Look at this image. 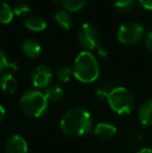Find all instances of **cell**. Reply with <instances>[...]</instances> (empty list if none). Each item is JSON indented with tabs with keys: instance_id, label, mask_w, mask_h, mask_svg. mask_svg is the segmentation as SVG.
Wrapping results in <instances>:
<instances>
[{
	"instance_id": "cell-1",
	"label": "cell",
	"mask_w": 152,
	"mask_h": 153,
	"mask_svg": "<svg viewBox=\"0 0 152 153\" xmlns=\"http://www.w3.org/2000/svg\"><path fill=\"white\" fill-rule=\"evenodd\" d=\"M93 125L91 114L80 107L68 111L62 117L59 126L63 132L70 137H80L90 132Z\"/></svg>"
},
{
	"instance_id": "cell-2",
	"label": "cell",
	"mask_w": 152,
	"mask_h": 153,
	"mask_svg": "<svg viewBox=\"0 0 152 153\" xmlns=\"http://www.w3.org/2000/svg\"><path fill=\"white\" fill-rule=\"evenodd\" d=\"M74 76L80 82H94L100 75V67L97 59L90 51H81L74 61Z\"/></svg>"
},
{
	"instance_id": "cell-3",
	"label": "cell",
	"mask_w": 152,
	"mask_h": 153,
	"mask_svg": "<svg viewBox=\"0 0 152 153\" xmlns=\"http://www.w3.org/2000/svg\"><path fill=\"white\" fill-rule=\"evenodd\" d=\"M20 108L25 115L33 118L42 117L47 111L48 100L43 93L39 91H28L20 98Z\"/></svg>"
},
{
	"instance_id": "cell-4",
	"label": "cell",
	"mask_w": 152,
	"mask_h": 153,
	"mask_svg": "<svg viewBox=\"0 0 152 153\" xmlns=\"http://www.w3.org/2000/svg\"><path fill=\"white\" fill-rule=\"evenodd\" d=\"M110 108L119 115H128L134 106V97L128 89L123 87L115 88L106 94Z\"/></svg>"
},
{
	"instance_id": "cell-5",
	"label": "cell",
	"mask_w": 152,
	"mask_h": 153,
	"mask_svg": "<svg viewBox=\"0 0 152 153\" xmlns=\"http://www.w3.org/2000/svg\"><path fill=\"white\" fill-rule=\"evenodd\" d=\"M145 33L144 27L136 22H127L120 26L117 38L126 46H133L141 42Z\"/></svg>"
},
{
	"instance_id": "cell-6",
	"label": "cell",
	"mask_w": 152,
	"mask_h": 153,
	"mask_svg": "<svg viewBox=\"0 0 152 153\" xmlns=\"http://www.w3.org/2000/svg\"><path fill=\"white\" fill-rule=\"evenodd\" d=\"M79 44L81 47L85 48L87 50H93L99 46L100 43V32L95 25L91 23H85L80 26L77 33Z\"/></svg>"
},
{
	"instance_id": "cell-7",
	"label": "cell",
	"mask_w": 152,
	"mask_h": 153,
	"mask_svg": "<svg viewBox=\"0 0 152 153\" xmlns=\"http://www.w3.org/2000/svg\"><path fill=\"white\" fill-rule=\"evenodd\" d=\"M52 80V71L46 65H39L31 72V82L36 88L47 89Z\"/></svg>"
},
{
	"instance_id": "cell-8",
	"label": "cell",
	"mask_w": 152,
	"mask_h": 153,
	"mask_svg": "<svg viewBox=\"0 0 152 153\" xmlns=\"http://www.w3.org/2000/svg\"><path fill=\"white\" fill-rule=\"evenodd\" d=\"M4 151L5 153H28V146L21 135L15 134L6 141Z\"/></svg>"
},
{
	"instance_id": "cell-9",
	"label": "cell",
	"mask_w": 152,
	"mask_h": 153,
	"mask_svg": "<svg viewBox=\"0 0 152 153\" xmlns=\"http://www.w3.org/2000/svg\"><path fill=\"white\" fill-rule=\"evenodd\" d=\"M140 122L145 126L152 125V98L147 99L141 104L138 111Z\"/></svg>"
},
{
	"instance_id": "cell-10",
	"label": "cell",
	"mask_w": 152,
	"mask_h": 153,
	"mask_svg": "<svg viewBox=\"0 0 152 153\" xmlns=\"http://www.w3.org/2000/svg\"><path fill=\"white\" fill-rule=\"evenodd\" d=\"M22 51L29 59H38L42 53V46L33 39H27L22 43Z\"/></svg>"
},
{
	"instance_id": "cell-11",
	"label": "cell",
	"mask_w": 152,
	"mask_h": 153,
	"mask_svg": "<svg viewBox=\"0 0 152 153\" xmlns=\"http://www.w3.org/2000/svg\"><path fill=\"white\" fill-rule=\"evenodd\" d=\"M24 26L26 27L28 30L33 31V32L43 31V30H45L47 27V21L45 20L43 17L37 16V15H33V16H29L25 19Z\"/></svg>"
},
{
	"instance_id": "cell-12",
	"label": "cell",
	"mask_w": 152,
	"mask_h": 153,
	"mask_svg": "<svg viewBox=\"0 0 152 153\" xmlns=\"http://www.w3.org/2000/svg\"><path fill=\"white\" fill-rule=\"evenodd\" d=\"M54 20L57 26L64 30H70L73 26V18L70 15V13L66 10H57L54 15Z\"/></svg>"
},
{
	"instance_id": "cell-13",
	"label": "cell",
	"mask_w": 152,
	"mask_h": 153,
	"mask_svg": "<svg viewBox=\"0 0 152 153\" xmlns=\"http://www.w3.org/2000/svg\"><path fill=\"white\" fill-rule=\"evenodd\" d=\"M117 129L110 123H100L95 127V134L102 140H110L115 137Z\"/></svg>"
},
{
	"instance_id": "cell-14",
	"label": "cell",
	"mask_w": 152,
	"mask_h": 153,
	"mask_svg": "<svg viewBox=\"0 0 152 153\" xmlns=\"http://www.w3.org/2000/svg\"><path fill=\"white\" fill-rule=\"evenodd\" d=\"M1 88L6 94H14L18 87V81L12 73H3L1 76Z\"/></svg>"
},
{
	"instance_id": "cell-15",
	"label": "cell",
	"mask_w": 152,
	"mask_h": 153,
	"mask_svg": "<svg viewBox=\"0 0 152 153\" xmlns=\"http://www.w3.org/2000/svg\"><path fill=\"white\" fill-rule=\"evenodd\" d=\"M44 95L46 96L48 102H57V101L62 100L64 98V90L59 87H56V85H51V87H48L46 90H45Z\"/></svg>"
},
{
	"instance_id": "cell-16",
	"label": "cell",
	"mask_w": 152,
	"mask_h": 153,
	"mask_svg": "<svg viewBox=\"0 0 152 153\" xmlns=\"http://www.w3.org/2000/svg\"><path fill=\"white\" fill-rule=\"evenodd\" d=\"M14 10L13 8L5 2H2L0 6V21L2 24H8L14 19Z\"/></svg>"
},
{
	"instance_id": "cell-17",
	"label": "cell",
	"mask_w": 152,
	"mask_h": 153,
	"mask_svg": "<svg viewBox=\"0 0 152 153\" xmlns=\"http://www.w3.org/2000/svg\"><path fill=\"white\" fill-rule=\"evenodd\" d=\"M89 0H62L63 6L68 12H78L85 6Z\"/></svg>"
},
{
	"instance_id": "cell-18",
	"label": "cell",
	"mask_w": 152,
	"mask_h": 153,
	"mask_svg": "<svg viewBox=\"0 0 152 153\" xmlns=\"http://www.w3.org/2000/svg\"><path fill=\"white\" fill-rule=\"evenodd\" d=\"M74 75V71L72 68L68 66H63L57 69L56 71V78L62 82H68L72 76Z\"/></svg>"
},
{
	"instance_id": "cell-19",
	"label": "cell",
	"mask_w": 152,
	"mask_h": 153,
	"mask_svg": "<svg viewBox=\"0 0 152 153\" xmlns=\"http://www.w3.org/2000/svg\"><path fill=\"white\" fill-rule=\"evenodd\" d=\"M136 5V0H114V6L120 12H129Z\"/></svg>"
},
{
	"instance_id": "cell-20",
	"label": "cell",
	"mask_w": 152,
	"mask_h": 153,
	"mask_svg": "<svg viewBox=\"0 0 152 153\" xmlns=\"http://www.w3.org/2000/svg\"><path fill=\"white\" fill-rule=\"evenodd\" d=\"M13 10H14V14L16 15V16L24 17L30 13V6L27 3H25V2L20 1L15 4L14 7H13Z\"/></svg>"
},
{
	"instance_id": "cell-21",
	"label": "cell",
	"mask_w": 152,
	"mask_h": 153,
	"mask_svg": "<svg viewBox=\"0 0 152 153\" xmlns=\"http://www.w3.org/2000/svg\"><path fill=\"white\" fill-rule=\"evenodd\" d=\"M6 69H12V70H14V71H17L18 70V67H17V65H15L14 62H8L5 53H4L3 51H0V71L3 72Z\"/></svg>"
},
{
	"instance_id": "cell-22",
	"label": "cell",
	"mask_w": 152,
	"mask_h": 153,
	"mask_svg": "<svg viewBox=\"0 0 152 153\" xmlns=\"http://www.w3.org/2000/svg\"><path fill=\"white\" fill-rule=\"evenodd\" d=\"M145 45L149 50L152 51V30L148 31L145 36Z\"/></svg>"
},
{
	"instance_id": "cell-23",
	"label": "cell",
	"mask_w": 152,
	"mask_h": 153,
	"mask_svg": "<svg viewBox=\"0 0 152 153\" xmlns=\"http://www.w3.org/2000/svg\"><path fill=\"white\" fill-rule=\"evenodd\" d=\"M139 2L144 8L148 10H152V0H139Z\"/></svg>"
},
{
	"instance_id": "cell-24",
	"label": "cell",
	"mask_w": 152,
	"mask_h": 153,
	"mask_svg": "<svg viewBox=\"0 0 152 153\" xmlns=\"http://www.w3.org/2000/svg\"><path fill=\"white\" fill-rule=\"evenodd\" d=\"M96 49H97L98 54H99L101 57H105L106 55H108V51H106V49L104 48V47H102V46H98Z\"/></svg>"
},
{
	"instance_id": "cell-25",
	"label": "cell",
	"mask_w": 152,
	"mask_h": 153,
	"mask_svg": "<svg viewBox=\"0 0 152 153\" xmlns=\"http://www.w3.org/2000/svg\"><path fill=\"white\" fill-rule=\"evenodd\" d=\"M136 153H152V150L149 148H144V149H141L140 151H138Z\"/></svg>"
},
{
	"instance_id": "cell-26",
	"label": "cell",
	"mask_w": 152,
	"mask_h": 153,
	"mask_svg": "<svg viewBox=\"0 0 152 153\" xmlns=\"http://www.w3.org/2000/svg\"><path fill=\"white\" fill-rule=\"evenodd\" d=\"M0 111H1V118H0V120H3L4 119V108H3V106H0Z\"/></svg>"
},
{
	"instance_id": "cell-27",
	"label": "cell",
	"mask_w": 152,
	"mask_h": 153,
	"mask_svg": "<svg viewBox=\"0 0 152 153\" xmlns=\"http://www.w3.org/2000/svg\"><path fill=\"white\" fill-rule=\"evenodd\" d=\"M53 1H55V2H57V1H59V0H53Z\"/></svg>"
}]
</instances>
